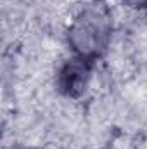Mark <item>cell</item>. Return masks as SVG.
Segmentation results:
<instances>
[{
  "label": "cell",
  "mask_w": 147,
  "mask_h": 149,
  "mask_svg": "<svg viewBox=\"0 0 147 149\" xmlns=\"http://www.w3.org/2000/svg\"><path fill=\"white\" fill-rule=\"evenodd\" d=\"M69 43L78 56L97 59L111 40V17L107 10L101 5H92L85 9L69 28Z\"/></svg>",
  "instance_id": "obj_1"
},
{
  "label": "cell",
  "mask_w": 147,
  "mask_h": 149,
  "mask_svg": "<svg viewBox=\"0 0 147 149\" xmlns=\"http://www.w3.org/2000/svg\"><path fill=\"white\" fill-rule=\"evenodd\" d=\"M94 61L85 56H76L64 63L57 74V87L68 97H78L85 92L90 73L94 68Z\"/></svg>",
  "instance_id": "obj_2"
},
{
  "label": "cell",
  "mask_w": 147,
  "mask_h": 149,
  "mask_svg": "<svg viewBox=\"0 0 147 149\" xmlns=\"http://www.w3.org/2000/svg\"><path fill=\"white\" fill-rule=\"evenodd\" d=\"M125 3H128L130 7H146L147 0H123Z\"/></svg>",
  "instance_id": "obj_3"
}]
</instances>
